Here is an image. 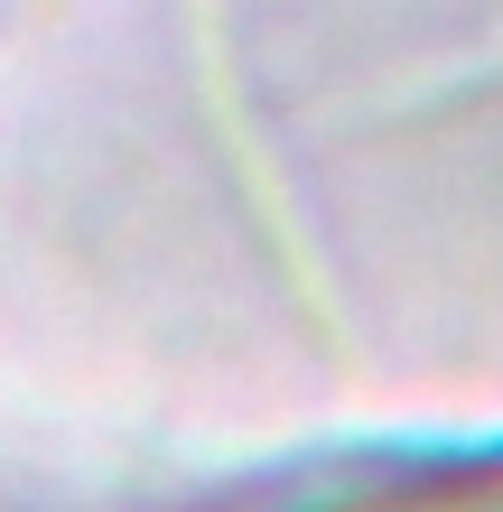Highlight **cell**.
I'll use <instances>...</instances> for the list:
<instances>
[]
</instances>
